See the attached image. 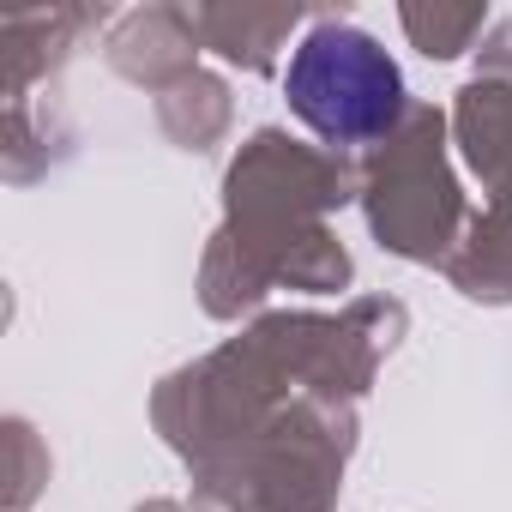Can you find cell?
Masks as SVG:
<instances>
[{"label": "cell", "instance_id": "cell-1", "mask_svg": "<svg viewBox=\"0 0 512 512\" xmlns=\"http://www.w3.org/2000/svg\"><path fill=\"white\" fill-rule=\"evenodd\" d=\"M290 109L338 145H368L398 127L404 115V73L398 61L356 25H320L284 79Z\"/></svg>", "mask_w": 512, "mask_h": 512}]
</instances>
